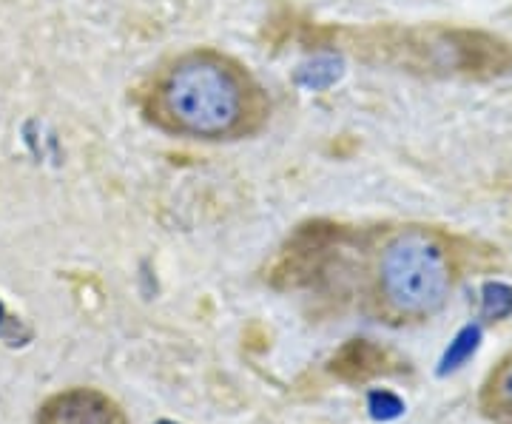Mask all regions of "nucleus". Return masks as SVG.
<instances>
[{"label":"nucleus","instance_id":"obj_5","mask_svg":"<svg viewBox=\"0 0 512 424\" xmlns=\"http://www.w3.org/2000/svg\"><path fill=\"white\" fill-rule=\"evenodd\" d=\"M484 402H487V407H493V413L512 416V356H507L493 370V376L484 388Z\"/></svg>","mask_w":512,"mask_h":424},{"label":"nucleus","instance_id":"obj_9","mask_svg":"<svg viewBox=\"0 0 512 424\" xmlns=\"http://www.w3.org/2000/svg\"><path fill=\"white\" fill-rule=\"evenodd\" d=\"M9 328H12V331H18L20 322H18V319H12V316H6V311H3V305H0V339H6L9 345H15V339H12V333H9Z\"/></svg>","mask_w":512,"mask_h":424},{"label":"nucleus","instance_id":"obj_7","mask_svg":"<svg viewBox=\"0 0 512 424\" xmlns=\"http://www.w3.org/2000/svg\"><path fill=\"white\" fill-rule=\"evenodd\" d=\"M478 348V328H467V331L458 333V339L453 342V348L447 351V356H444V368H441V373L444 370H456L461 362H467L473 353H476Z\"/></svg>","mask_w":512,"mask_h":424},{"label":"nucleus","instance_id":"obj_8","mask_svg":"<svg viewBox=\"0 0 512 424\" xmlns=\"http://www.w3.org/2000/svg\"><path fill=\"white\" fill-rule=\"evenodd\" d=\"M367 407H370V413H373V419H396V416H402V399L399 396H393V393H387V390H373L370 393V399H367Z\"/></svg>","mask_w":512,"mask_h":424},{"label":"nucleus","instance_id":"obj_2","mask_svg":"<svg viewBox=\"0 0 512 424\" xmlns=\"http://www.w3.org/2000/svg\"><path fill=\"white\" fill-rule=\"evenodd\" d=\"M163 97L174 123L197 137H220L237 126L242 114L239 80L211 57L183 60L168 74Z\"/></svg>","mask_w":512,"mask_h":424},{"label":"nucleus","instance_id":"obj_1","mask_svg":"<svg viewBox=\"0 0 512 424\" xmlns=\"http://www.w3.org/2000/svg\"><path fill=\"white\" fill-rule=\"evenodd\" d=\"M379 299L399 319H430L444 308L453 291V262L447 245L424 231L410 228L384 245L379 257Z\"/></svg>","mask_w":512,"mask_h":424},{"label":"nucleus","instance_id":"obj_6","mask_svg":"<svg viewBox=\"0 0 512 424\" xmlns=\"http://www.w3.org/2000/svg\"><path fill=\"white\" fill-rule=\"evenodd\" d=\"M481 314L487 319H507L512 316V288L504 282H487L481 291Z\"/></svg>","mask_w":512,"mask_h":424},{"label":"nucleus","instance_id":"obj_10","mask_svg":"<svg viewBox=\"0 0 512 424\" xmlns=\"http://www.w3.org/2000/svg\"><path fill=\"white\" fill-rule=\"evenodd\" d=\"M157 424H177V422H157Z\"/></svg>","mask_w":512,"mask_h":424},{"label":"nucleus","instance_id":"obj_3","mask_svg":"<svg viewBox=\"0 0 512 424\" xmlns=\"http://www.w3.org/2000/svg\"><path fill=\"white\" fill-rule=\"evenodd\" d=\"M35 424H126V419L106 393L92 388H72L43 402L37 410Z\"/></svg>","mask_w":512,"mask_h":424},{"label":"nucleus","instance_id":"obj_4","mask_svg":"<svg viewBox=\"0 0 512 424\" xmlns=\"http://www.w3.org/2000/svg\"><path fill=\"white\" fill-rule=\"evenodd\" d=\"M339 77H342V63H339V57L319 55L299 66L296 83H299L302 89H308V92H325V89H330Z\"/></svg>","mask_w":512,"mask_h":424}]
</instances>
